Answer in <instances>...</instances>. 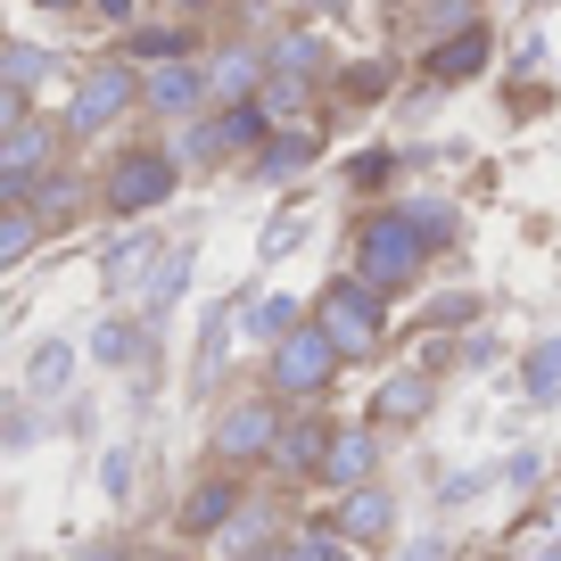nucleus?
Returning a JSON list of instances; mask_svg holds the SVG:
<instances>
[{"mask_svg": "<svg viewBox=\"0 0 561 561\" xmlns=\"http://www.w3.org/2000/svg\"><path fill=\"white\" fill-rule=\"evenodd\" d=\"M174 191H182L174 149H158V140H133V149H116V158H107V174L91 182V207L116 215V224H140V215H158Z\"/></svg>", "mask_w": 561, "mask_h": 561, "instance_id": "f257e3e1", "label": "nucleus"}, {"mask_svg": "<svg viewBox=\"0 0 561 561\" xmlns=\"http://www.w3.org/2000/svg\"><path fill=\"white\" fill-rule=\"evenodd\" d=\"M355 256H347V273L364 280V289H380V298H404L421 280V264H430V248H421V231L404 224L397 207H371L364 224H355Z\"/></svg>", "mask_w": 561, "mask_h": 561, "instance_id": "f03ea898", "label": "nucleus"}, {"mask_svg": "<svg viewBox=\"0 0 561 561\" xmlns=\"http://www.w3.org/2000/svg\"><path fill=\"white\" fill-rule=\"evenodd\" d=\"M306 322L339 347V364H371V355L388 347V298H380V289H364L355 273H331V289L306 306Z\"/></svg>", "mask_w": 561, "mask_h": 561, "instance_id": "7ed1b4c3", "label": "nucleus"}, {"mask_svg": "<svg viewBox=\"0 0 561 561\" xmlns=\"http://www.w3.org/2000/svg\"><path fill=\"white\" fill-rule=\"evenodd\" d=\"M133 107H140V67H133V58H91V67H75V83H67V116H58V133H67V140L116 133Z\"/></svg>", "mask_w": 561, "mask_h": 561, "instance_id": "20e7f679", "label": "nucleus"}, {"mask_svg": "<svg viewBox=\"0 0 561 561\" xmlns=\"http://www.w3.org/2000/svg\"><path fill=\"white\" fill-rule=\"evenodd\" d=\"M280 421H289V404H280L273 388H256V397H231L224 413H215V430H207V455L224 462V471H248V462H273Z\"/></svg>", "mask_w": 561, "mask_h": 561, "instance_id": "39448f33", "label": "nucleus"}, {"mask_svg": "<svg viewBox=\"0 0 561 561\" xmlns=\"http://www.w3.org/2000/svg\"><path fill=\"white\" fill-rule=\"evenodd\" d=\"M264 355H273V364H264V388H273L280 404H314L322 388L339 380V347H331V339L314 331V322H298V331H280V339H273Z\"/></svg>", "mask_w": 561, "mask_h": 561, "instance_id": "423d86ee", "label": "nucleus"}, {"mask_svg": "<svg viewBox=\"0 0 561 561\" xmlns=\"http://www.w3.org/2000/svg\"><path fill=\"white\" fill-rule=\"evenodd\" d=\"M58 140L67 133H58L50 116H25V124L0 133V207H25V191L58 165Z\"/></svg>", "mask_w": 561, "mask_h": 561, "instance_id": "0eeeda50", "label": "nucleus"}, {"mask_svg": "<svg viewBox=\"0 0 561 561\" xmlns=\"http://www.w3.org/2000/svg\"><path fill=\"white\" fill-rule=\"evenodd\" d=\"M240 504H248L240 471H224V462H215V471H198V479H191V495H182L174 528H182V537H215V528H224V520H231Z\"/></svg>", "mask_w": 561, "mask_h": 561, "instance_id": "6e6552de", "label": "nucleus"}, {"mask_svg": "<svg viewBox=\"0 0 561 561\" xmlns=\"http://www.w3.org/2000/svg\"><path fill=\"white\" fill-rule=\"evenodd\" d=\"M198 75H207V107L248 100V91L264 83V42H207V50H198Z\"/></svg>", "mask_w": 561, "mask_h": 561, "instance_id": "1a4fd4ad", "label": "nucleus"}, {"mask_svg": "<svg viewBox=\"0 0 561 561\" xmlns=\"http://www.w3.org/2000/svg\"><path fill=\"white\" fill-rule=\"evenodd\" d=\"M314 479H322V488H364V479H380V430H371V421L339 430V421H331V446H322Z\"/></svg>", "mask_w": 561, "mask_h": 561, "instance_id": "9d476101", "label": "nucleus"}, {"mask_svg": "<svg viewBox=\"0 0 561 561\" xmlns=\"http://www.w3.org/2000/svg\"><path fill=\"white\" fill-rule=\"evenodd\" d=\"M140 107L165 124L198 116L207 107V75H198V58H174V67H140Z\"/></svg>", "mask_w": 561, "mask_h": 561, "instance_id": "9b49d317", "label": "nucleus"}, {"mask_svg": "<svg viewBox=\"0 0 561 561\" xmlns=\"http://www.w3.org/2000/svg\"><path fill=\"white\" fill-rule=\"evenodd\" d=\"M488 58H495V34L471 18V25H455V34H438V42H430L421 75H430V83H471V75H488Z\"/></svg>", "mask_w": 561, "mask_h": 561, "instance_id": "f8f14e48", "label": "nucleus"}, {"mask_svg": "<svg viewBox=\"0 0 561 561\" xmlns=\"http://www.w3.org/2000/svg\"><path fill=\"white\" fill-rule=\"evenodd\" d=\"M314 158H322V133H314V124H273V133H264L256 149H248L256 182H298Z\"/></svg>", "mask_w": 561, "mask_h": 561, "instance_id": "ddd939ff", "label": "nucleus"}, {"mask_svg": "<svg viewBox=\"0 0 561 561\" xmlns=\"http://www.w3.org/2000/svg\"><path fill=\"white\" fill-rule=\"evenodd\" d=\"M331 528L347 545H380L388 528H397V495L380 488V479H364V488H339V512H331Z\"/></svg>", "mask_w": 561, "mask_h": 561, "instance_id": "4468645a", "label": "nucleus"}, {"mask_svg": "<svg viewBox=\"0 0 561 561\" xmlns=\"http://www.w3.org/2000/svg\"><path fill=\"white\" fill-rule=\"evenodd\" d=\"M207 50V34H198L191 18H158V25H133L124 34V58L133 67H174V58H198Z\"/></svg>", "mask_w": 561, "mask_h": 561, "instance_id": "2eb2a0df", "label": "nucleus"}, {"mask_svg": "<svg viewBox=\"0 0 561 561\" xmlns=\"http://www.w3.org/2000/svg\"><path fill=\"white\" fill-rule=\"evenodd\" d=\"M430 404H438V380H430V371H388L380 397H371V430H413Z\"/></svg>", "mask_w": 561, "mask_h": 561, "instance_id": "dca6fc26", "label": "nucleus"}, {"mask_svg": "<svg viewBox=\"0 0 561 561\" xmlns=\"http://www.w3.org/2000/svg\"><path fill=\"white\" fill-rule=\"evenodd\" d=\"M322 446H331V421H322V413H289V421H280V438H273V471L280 479H314Z\"/></svg>", "mask_w": 561, "mask_h": 561, "instance_id": "f3484780", "label": "nucleus"}, {"mask_svg": "<svg viewBox=\"0 0 561 561\" xmlns=\"http://www.w3.org/2000/svg\"><path fill=\"white\" fill-rule=\"evenodd\" d=\"M231 322H240L256 347H273L280 331H298V322H306V306L289 298V289H248V298H231Z\"/></svg>", "mask_w": 561, "mask_h": 561, "instance_id": "a211bd4d", "label": "nucleus"}, {"mask_svg": "<svg viewBox=\"0 0 561 561\" xmlns=\"http://www.w3.org/2000/svg\"><path fill=\"white\" fill-rule=\"evenodd\" d=\"M182 280H191V240H165L158 256H149V273H140V322H158L165 306L182 298Z\"/></svg>", "mask_w": 561, "mask_h": 561, "instance_id": "6ab92c4d", "label": "nucleus"}, {"mask_svg": "<svg viewBox=\"0 0 561 561\" xmlns=\"http://www.w3.org/2000/svg\"><path fill=\"white\" fill-rule=\"evenodd\" d=\"M91 174H75V165H50V174L34 182V191H25V207L42 215V231H58V224H75V215L91 207V191H83Z\"/></svg>", "mask_w": 561, "mask_h": 561, "instance_id": "aec40b11", "label": "nucleus"}, {"mask_svg": "<svg viewBox=\"0 0 561 561\" xmlns=\"http://www.w3.org/2000/svg\"><path fill=\"white\" fill-rule=\"evenodd\" d=\"M256 100V116L264 124H306V107L322 100V83H306V75H280V67H264V83L248 91Z\"/></svg>", "mask_w": 561, "mask_h": 561, "instance_id": "412c9836", "label": "nucleus"}, {"mask_svg": "<svg viewBox=\"0 0 561 561\" xmlns=\"http://www.w3.org/2000/svg\"><path fill=\"white\" fill-rule=\"evenodd\" d=\"M174 165H182V174H215V165H231L224 133H215V107H198V116L174 124Z\"/></svg>", "mask_w": 561, "mask_h": 561, "instance_id": "4be33fe9", "label": "nucleus"}, {"mask_svg": "<svg viewBox=\"0 0 561 561\" xmlns=\"http://www.w3.org/2000/svg\"><path fill=\"white\" fill-rule=\"evenodd\" d=\"M91 355H100L107 371H133V364H149V322H133V314H107L100 331H91Z\"/></svg>", "mask_w": 561, "mask_h": 561, "instance_id": "5701e85b", "label": "nucleus"}, {"mask_svg": "<svg viewBox=\"0 0 561 561\" xmlns=\"http://www.w3.org/2000/svg\"><path fill=\"white\" fill-rule=\"evenodd\" d=\"M67 388H75V347H67V339H42L34 364H25V397L50 404V397H67Z\"/></svg>", "mask_w": 561, "mask_h": 561, "instance_id": "b1692460", "label": "nucleus"}, {"mask_svg": "<svg viewBox=\"0 0 561 561\" xmlns=\"http://www.w3.org/2000/svg\"><path fill=\"white\" fill-rule=\"evenodd\" d=\"M158 231H124V240L116 248H107V264H100V273H107V289H140V273H149V256H158Z\"/></svg>", "mask_w": 561, "mask_h": 561, "instance_id": "393cba45", "label": "nucleus"}, {"mask_svg": "<svg viewBox=\"0 0 561 561\" xmlns=\"http://www.w3.org/2000/svg\"><path fill=\"white\" fill-rule=\"evenodd\" d=\"M50 75H58V58L42 50V42H9V50H0V83H9V91H25V100H34V91L50 83Z\"/></svg>", "mask_w": 561, "mask_h": 561, "instance_id": "a878e982", "label": "nucleus"}, {"mask_svg": "<svg viewBox=\"0 0 561 561\" xmlns=\"http://www.w3.org/2000/svg\"><path fill=\"white\" fill-rule=\"evenodd\" d=\"M42 240H50V231H42L34 207H0V273H18V264L34 256Z\"/></svg>", "mask_w": 561, "mask_h": 561, "instance_id": "bb28decb", "label": "nucleus"}, {"mask_svg": "<svg viewBox=\"0 0 561 561\" xmlns=\"http://www.w3.org/2000/svg\"><path fill=\"white\" fill-rule=\"evenodd\" d=\"M215 133H224V158H248L273 124L256 116V100H224V107H215Z\"/></svg>", "mask_w": 561, "mask_h": 561, "instance_id": "cd10ccee", "label": "nucleus"}, {"mask_svg": "<svg viewBox=\"0 0 561 561\" xmlns=\"http://www.w3.org/2000/svg\"><path fill=\"white\" fill-rule=\"evenodd\" d=\"M397 215L421 231V248H430V256H438V248H455V207H446V198H404Z\"/></svg>", "mask_w": 561, "mask_h": 561, "instance_id": "c85d7f7f", "label": "nucleus"}, {"mask_svg": "<svg viewBox=\"0 0 561 561\" xmlns=\"http://www.w3.org/2000/svg\"><path fill=\"white\" fill-rule=\"evenodd\" d=\"M264 67H280V75H306V83H322V67H331V58H322V42H314V34H289V42H273V50H264Z\"/></svg>", "mask_w": 561, "mask_h": 561, "instance_id": "c756f323", "label": "nucleus"}, {"mask_svg": "<svg viewBox=\"0 0 561 561\" xmlns=\"http://www.w3.org/2000/svg\"><path fill=\"white\" fill-rule=\"evenodd\" d=\"M520 380H528V397H537V404H553V397H561V339H537V347H528Z\"/></svg>", "mask_w": 561, "mask_h": 561, "instance_id": "7c9ffc66", "label": "nucleus"}, {"mask_svg": "<svg viewBox=\"0 0 561 561\" xmlns=\"http://www.w3.org/2000/svg\"><path fill=\"white\" fill-rule=\"evenodd\" d=\"M231 331H240V322H231V306H207V331H198V388H207L215 371H224V347H231Z\"/></svg>", "mask_w": 561, "mask_h": 561, "instance_id": "2f4dec72", "label": "nucleus"}, {"mask_svg": "<svg viewBox=\"0 0 561 561\" xmlns=\"http://www.w3.org/2000/svg\"><path fill=\"white\" fill-rule=\"evenodd\" d=\"M215 537H224L231 553H264V545H273V520H264L256 504H240V512H231L224 528H215Z\"/></svg>", "mask_w": 561, "mask_h": 561, "instance_id": "473e14b6", "label": "nucleus"}, {"mask_svg": "<svg viewBox=\"0 0 561 561\" xmlns=\"http://www.w3.org/2000/svg\"><path fill=\"white\" fill-rule=\"evenodd\" d=\"M280 545H289V561H355V545L339 528H298V537H280Z\"/></svg>", "mask_w": 561, "mask_h": 561, "instance_id": "72a5a7b5", "label": "nucleus"}, {"mask_svg": "<svg viewBox=\"0 0 561 561\" xmlns=\"http://www.w3.org/2000/svg\"><path fill=\"white\" fill-rule=\"evenodd\" d=\"M298 240H306V224H298V215H280V224L264 231V256H289V248H298Z\"/></svg>", "mask_w": 561, "mask_h": 561, "instance_id": "f704fd0d", "label": "nucleus"}, {"mask_svg": "<svg viewBox=\"0 0 561 561\" xmlns=\"http://www.w3.org/2000/svg\"><path fill=\"white\" fill-rule=\"evenodd\" d=\"M83 9H91L100 25H133V9H140V0H83Z\"/></svg>", "mask_w": 561, "mask_h": 561, "instance_id": "c9c22d12", "label": "nucleus"}, {"mask_svg": "<svg viewBox=\"0 0 561 561\" xmlns=\"http://www.w3.org/2000/svg\"><path fill=\"white\" fill-rule=\"evenodd\" d=\"M25 116H34V100H25V91H9V83H0V133H9V124H25Z\"/></svg>", "mask_w": 561, "mask_h": 561, "instance_id": "e433bc0d", "label": "nucleus"}, {"mask_svg": "<svg viewBox=\"0 0 561 561\" xmlns=\"http://www.w3.org/2000/svg\"><path fill=\"white\" fill-rule=\"evenodd\" d=\"M107 495H133V455H107Z\"/></svg>", "mask_w": 561, "mask_h": 561, "instance_id": "4c0bfd02", "label": "nucleus"}, {"mask_svg": "<svg viewBox=\"0 0 561 561\" xmlns=\"http://www.w3.org/2000/svg\"><path fill=\"white\" fill-rule=\"evenodd\" d=\"M124 553H133V545H116V537H100V545H83V553H75V561H124Z\"/></svg>", "mask_w": 561, "mask_h": 561, "instance_id": "58836bf2", "label": "nucleus"}, {"mask_svg": "<svg viewBox=\"0 0 561 561\" xmlns=\"http://www.w3.org/2000/svg\"><path fill=\"white\" fill-rule=\"evenodd\" d=\"M404 561H446V545H438V537H421V545H413Z\"/></svg>", "mask_w": 561, "mask_h": 561, "instance_id": "ea45409f", "label": "nucleus"}, {"mask_svg": "<svg viewBox=\"0 0 561 561\" xmlns=\"http://www.w3.org/2000/svg\"><path fill=\"white\" fill-rule=\"evenodd\" d=\"M124 561H182V553H165V545H133Z\"/></svg>", "mask_w": 561, "mask_h": 561, "instance_id": "a19ab883", "label": "nucleus"}, {"mask_svg": "<svg viewBox=\"0 0 561 561\" xmlns=\"http://www.w3.org/2000/svg\"><path fill=\"white\" fill-rule=\"evenodd\" d=\"M248 561H289V545H280V537H273V545H264V553H248Z\"/></svg>", "mask_w": 561, "mask_h": 561, "instance_id": "79ce46f5", "label": "nucleus"}, {"mask_svg": "<svg viewBox=\"0 0 561 561\" xmlns=\"http://www.w3.org/2000/svg\"><path fill=\"white\" fill-rule=\"evenodd\" d=\"M34 9H50V18H67V9H83V0H34Z\"/></svg>", "mask_w": 561, "mask_h": 561, "instance_id": "37998d69", "label": "nucleus"}, {"mask_svg": "<svg viewBox=\"0 0 561 561\" xmlns=\"http://www.w3.org/2000/svg\"><path fill=\"white\" fill-rule=\"evenodd\" d=\"M314 9H347V0H314Z\"/></svg>", "mask_w": 561, "mask_h": 561, "instance_id": "c03bdc74", "label": "nucleus"}]
</instances>
